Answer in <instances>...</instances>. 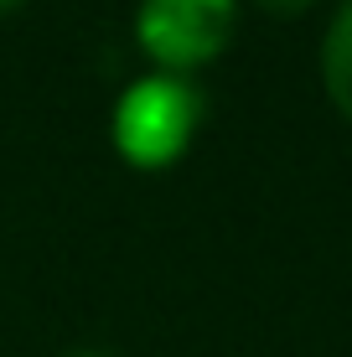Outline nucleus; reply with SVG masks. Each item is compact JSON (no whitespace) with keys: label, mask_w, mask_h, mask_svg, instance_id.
I'll return each mask as SVG.
<instances>
[{"label":"nucleus","mask_w":352,"mask_h":357,"mask_svg":"<svg viewBox=\"0 0 352 357\" xmlns=\"http://www.w3.org/2000/svg\"><path fill=\"white\" fill-rule=\"evenodd\" d=\"M238 36V0H140L135 42L155 73L192 78L217 63Z\"/></svg>","instance_id":"2"},{"label":"nucleus","mask_w":352,"mask_h":357,"mask_svg":"<svg viewBox=\"0 0 352 357\" xmlns=\"http://www.w3.org/2000/svg\"><path fill=\"white\" fill-rule=\"evenodd\" d=\"M57 357H119L114 347H93V342H83V347H63Z\"/></svg>","instance_id":"5"},{"label":"nucleus","mask_w":352,"mask_h":357,"mask_svg":"<svg viewBox=\"0 0 352 357\" xmlns=\"http://www.w3.org/2000/svg\"><path fill=\"white\" fill-rule=\"evenodd\" d=\"M31 0H0V16H16V10H26Z\"/></svg>","instance_id":"6"},{"label":"nucleus","mask_w":352,"mask_h":357,"mask_svg":"<svg viewBox=\"0 0 352 357\" xmlns=\"http://www.w3.org/2000/svg\"><path fill=\"white\" fill-rule=\"evenodd\" d=\"M316 68H321V89L332 98V109L352 125V0H342L337 16L326 21Z\"/></svg>","instance_id":"3"},{"label":"nucleus","mask_w":352,"mask_h":357,"mask_svg":"<svg viewBox=\"0 0 352 357\" xmlns=\"http://www.w3.org/2000/svg\"><path fill=\"white\" fill-rule=\"evenodd\" d=\"M254 6H259L264 16H275V21H296V16H306L311 6H321V0H254Z\"/></svg>","instance_id":"4"},{"label":"nucleus","mask_w":352,"mask_h":357,"mask_svg":"<svg viewBox=\"0 0 352 357\" xmlns=\"http://www.w3.org/2000/svg\"><path fill=\"white\" fill-rule=\"evenodd\" d=\"M202 119H208V98L192 78L176 73H145L140 83H130L114 104L109 135L125 166L135 171H166L192 151Z\"/></svg>","instance_id":"1"}]
</instances>
